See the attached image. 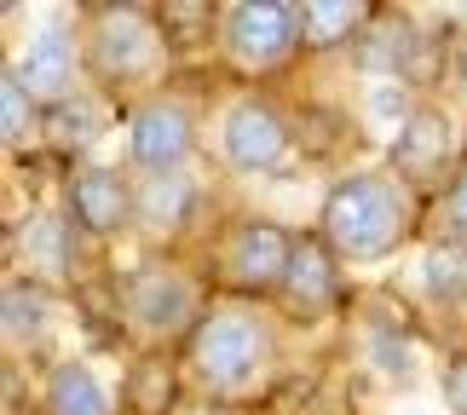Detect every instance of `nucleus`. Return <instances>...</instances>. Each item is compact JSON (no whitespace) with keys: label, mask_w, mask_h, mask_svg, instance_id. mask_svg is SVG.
Segmentation results:
<instances>
[{"label":"nucleus","mask_w":467,"mask_h":415,"mask_svg":"<svg viewBox=\"0 0 467 415\" xmlns=\"http://www.w3.org/2000/svg\"><path fill=\"white\" fill-rule=\"evenodd\" d=\"M323 237L347 260H381L410 237V191L392 173H347L323 196Z\"/></svg>","instance_id":"1"},{"label":"nucleus","mask_w":467,"mask_h":415,"mask_svg":"<svg viewBox=\"0 0 467 415\" xmlns=\"http://www.w3.org/2000/svg\"><path fill=\"white\" fill-rule=\"evenodd\" d=\"M191 202H196V191H191L185 173H150L145 185L133 191V213L150 231H179V220L191 213Z\"/></svg>","instance_id":"14"},{"label":"nucleus","mask_w":467,"mask_h":415,"mask_svg":"<svg viewBox=\"0 0 467 415\" xmlns=\"http://www.w3.org/2000/svg\"><path fill=\"white\" fill-rule=\"evenodd\" d=\"M128 312L145 335H173L196 317V288L185 272H168V265H145L128 283Z\"/></svg>","instance_id":"8"},{"label":"nucleus","mask_w":467,"mask_h":415,"mask_svg":"<svg viewBox=\"0 0 467 415\" xmlns=\"http://www.w3.org/2000/svg\"><path fill=\"white\" fill-rule=\"evenodd\" d=\"M364 24V12L352 6V0H317V6L300 12V41L312 52H329L340 41H352V29Z\"/></svg>","instance_id":"16"},{"label":"nucleus","mask_w":467,"mask_h":415,"mask_svg":"<svg viewBox=\"0 0 467 415\" xmlns=\"http://www.w3.org/2000/svg\"><path fill=\"white\" fill-rule=\"evenodd\" d=\"M369 110L375 116H416V110H410V104H404V87H381V93H375V104H369Z\"/></svg>","instance_id":"22"},{"label":"nucleus","mask_w":467,"mask_h":415,"mask_svg":"<svg viewBox=\"0 0 467 415\" xmlns=\"http://www.w3.org/2000/svg\"><path fill=\"white\" fill-rule=\"evenodd\" d=\"M456 64H462V76H467V41H462V52H456Z\"/></svg>","instance_id":"25"},{"label":"nucleus","mask_w":467,"mask_h":415,"mask_svg":"<svg viewBox=\"0 0 467 415\" xmlns=\"http://www.w3.org/2000/svg\"><path fill=\"white\" fill-rule=\"evenodd\" d=\"M444 399H451V410H456V415H467V358H462L451 375H444Z\"/></svg>","instance_id":"23"},{"label":"nucleus","mask_w":467,"mask_h":415,"mask_svg":"<svg viewBox=\"0 0 467 415\" xmlns=\"http://www.w3.org/2000/svg\"><path fill=\"white\" fill-rule=\"evenodd\" d=\"M191 364L213 392H243L254 387L272 364V329L248 306H213L191 329Z\"/></svg>","instance_id":"2"},{"label":"nucleus","mask_w":467,"mask_h":415,"mask_svg":"<svg viewBox=\"0 0 467 415\" xmlns=\"http://www.w3.org/2000/svg\"><path fill=\"white\" fill-rule=\"evenodd\" d=\"M47 415H110V392L87 364H58L47 381Z\"/></svg>","instance_id":"15"},{"label":"nucleus","mask_w":467,"mask_h":415,"mask_svg":"<svg viewBox=\"0 0 467 415\" xmlns=\"http://www.w3.org/2000/svg\"><path fill=\"white\" fill-rule=\"evenodd\" d=\"M300 41V12L289 0H243L225 17V52L243 69H277Z\"/></svg>","instance_id":"3"},{"label":"nucleus","mask_w":467,"mask_h":415,"mask_svg":"<svg viewBox=\"0 0 467 415\" xmlns=\"http://www.w3.org/2000/svg\"><path fill=\"white\" fill-rule=\"evenodd\" d=\"M283 295H289L295 312H323L335 300V260H329V243L317 237H300L295 243V260H289V277H283Z\"/></svg>","instance_id":"13"},{"label":"nucleus","mask_w":467,"mask_h":415,"mask_svg":"<svg viewBox=\"0 0 467 415\" xmlns=\"http://www.w3.org/2000/svg\"><path fill=\"white\" fill-rule=\"evenodd\" d=\"M17 248H24L35 277H69L76 272V220H64V213H35V220L17 231Z\"/></svg>","instance_id":"12"},{"label":"nucleus","mask_w":467,"mask_h":415,"mask_svg":"<svg viewBox=\"0 0 467 415\" xmlns=\"http://www.w3.org/2000/svg\"><path fill=\"white\" fill-rule=\"evenodd\" d=\"M185 415H225V410H208V404H196V410H185Z\"/></svg>","instance_id":"24"},{"label":"nucleus","mask_w":467,"mask_h":415,"mask_svg":"<svg viewBox=\"0 0 467 415\" xmlns=\"http://www.w3.org/2000/svg\"><path fill=\"white\" fill-rule=\"evenodd\" d=\"M0 121H6V150H24V139H29V93H24V81L6 69V81H0Z\"/></svg>","instance_id":"20"},{"label":"nucleus","mask_w":467,"mask_h":415,"mask_svg":"<svg viewBox=\"0 0 467 415\" xmlns=\"http://www.w3.org/2000/svg\"><path fill=\"white\" fill-rule=\"evenodd\" d=\"M289 260H295V243L283 237L272 220H243L237 231L225 237V277L237 288H272L289 277Z\"/></svg>","instance_id":"7"},{"label":"nucleus","mask_w":467,"mask_h":415,"mask_svg":"<svg viewBox=\"0 0 467 415\" xmlns=\"http://www.w3.org/2000/svg\"><path fill=\"white\" fill-rule=\"evenodd\" d=\"M451 156H456V121L444 110H416L392 139V168L410 179H433Z\"/></svg>","instance_id":"10"},{"label":"nucleus","mask_w":467,"mask_h":415,"mask_svg":"<svg viewBox=\"0 0 467 415\" xmlns=\"http://www.w3.org/2000/svg\"><path fill=\"white\" fill-rule=\"evenodd\" d=\"M69 69H76V41H69V29L52 17V24H41L24 41V52H17V64H12V76L24 81V93H41L58 104L64 99V87H69Z\"/></svg>","instance_id":"9"},{"label":"nucleus","mask_w":467,"mask_h":415,"mask_svg":"<svg viewBox=\"0 0 467 415\" xmlns=\"http://www.w3.org/2000/svg\"><path fill=\"white\" fill-rule=\"evenodd\" d=\"M47 329V300L35 283H6V340L24 347V340H41Z\"/></svg>","instance_id":"18"},{"label":"nucleus","mask_w":467,"mask_h":415,"mask_svg":"<svg viewBox=\"0 0 467 415\" xmlns=\"http://www.w3.org/2000/svg\"><path fill=\"white\" fill-rule=\"evenodd\" d=\"M87 52H93L99 76L110 81H139L150 76V69L161 64V35L145 12L133 6H116V12H99L93 17V41H87Z\"/></svg>","instance_id":"4"},{"label":"nucleus","mask_w":467,"mask_h":415,"mask_svg":"<svg viewBox=\"0 0 467 415\" xmlns=\"http://www.w3.org/2000/svg\"><path fill=\"white\" fill-rule=\"evenodd\" d=\"M220 150H225L231 168L265 173V168H277V161H283V150H289V128H283V116L272 110V104L237 99L225 110V121H220Z\"/></svg>","instance_id":"5"},{"label":"nucleus","mask_w":467,"mask_h":415,"mask_svg":"<svg viewBox=\"0 0 467 415\" xmlns=\"http://www.w3.org/2000/svg\"><path fill=\"white\" fill-rule=\"evenodd\" d=\"M421 277L439 300H467V243H456V237L433 243L421 260Z\"/></svg>","instance_id":"17"},{"label":"nucleus","mask_w":467,"mask_h":415,"mask_svg":"<svg viewBox=\"0 0 467 415\" xmlns=\"http://www.w3.org/2000/svg\"><path fill=\"white\" fill-rule=\"evenodd\" d=\"M444 225L456 231V243H467V173L451 185V196H444Z\"/></svg>","instance_id":"21"},{"label":"nucleus","mask_w":467,"mask_h":415,"mask_svg":"<svg viewBox=\"0 0 467 415\" xmlns=\"http://www.w3.org/2000/svg\"><path fill=\"white\" fill-rule=\"evenodd\" d=\"M133 213V191L121 185V173L110 168H81L69 179V220L93 237H110V231Z\"/></svg>","instance_id":"11"},{"label":"nucleus","mask_w":467,"mask_h":415,"mask_svg":"<svg viewBox=\"0 0 467 415\" xmlns=\"http://www.w3.org/2000/svg\"><path fill=\"white\" fill-rule=\"evenodd\" d=\"M191 144H196V128H191L185 104H173V99L139 104L133 121H128V156L145 173H179V161L191 156Z\"/></svg>","instance_id":"6"},{"label":"nucleus","mask_w":467,"mask_h":415,"mask_svg":"<svg viewBox=\"0 0 467 415\" xmlns=\"http://www.w3.org/2000/svg\"><path fill=\"white\" fill-rule=\"evenodd\" d=\"M47 133H52V144H76V150H81V144L99 133L93 99H69V93H64V99L47 110Z\"/></svg>","instance_id":"19"}]
</instances>
